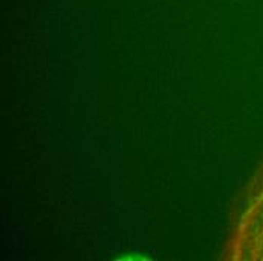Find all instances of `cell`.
Wrapping results in <instances>:
<instances>
[{"label":"cell","instance_id":"obj_1","mask_svg":"<svg viewBox=\"0 0 263 261\" xmlns=\"http://www.w3.org/2000/svg\"><path fill=\"white\" fill-rule=\"evenodd\" d=\"M224 258L263 261V160L243 193Z\"/></svg>","mask_w":263,"mask_h":261}]
</instances>
